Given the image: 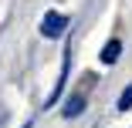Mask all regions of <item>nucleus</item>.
I'll list each match as a JSON object with an SVG mask.
<instances>
[{
	"label": "nucleus",
	"instance_id": "obj_6",
	"mask_svg": "<svg viewBox=\"0 0 132 128\" xmlns=\"http://www.w3.org/2000/svg\"><path fill=\"white\" fill-rule=\"evenodd\" d=\"M24 128H34V121H27V125H24Z\"/></svg>",
	"mask_w": 132,
	"mask_h": 128
},
{
	"label": "nucleus",
	"instance_id": "obj_4",
	"mask_svg": "<svg viewBox=\"0 0 132 128\" xmlns=\"http://www.w3.org/2000/svg\"><path fill=\"white\" fill-rule=\"evenodd\" d=\"M119 54H122V41H119V37H112L109 44L102 47V64H115V61H119Z\"/></svg>",
	"mask_w": 132,
	"mask_h": 128
},
{
	"label": "nucleus",
	"instance_id": "obj_2",
	"mask_svg": "<svg viewBox=\"0 0 132 128\" xmlns=\"http://www.w3.org/2000/svg\"><path fill=\"white\" fill-rule=\"evenodd\" d=\"M68 71H71V47H64V61H61V74H58V81H54V91L47 94L44 108H54V105H58V98H61V91H64V84H68Z\"/></svg>",
	"mask_w": 132,
	"mask_h": 128
},
{
	"label": "nucleus",
	"instance_id": "obj_3",
	"mask_svg": "<svg viewBox=\"0 0 132 128\" xmlns=\"http://www.w3.org/2000/svg\"><path fill=\"white\" fill-rule=\"evenodd\" d=\"M81 111H85V94L78 91V94H71V98L64 101V108H61V115H64V118H78Z\"/></svg>",
	"mask_w": 132,
	"mask_h": 128
},
{
	"label": "nucleus",
	"instance_id": "obj_1",
	"mask_svg": "<svg viewBox=\"0 0 132 128\" xmlns=\"http://www.w3.org/2000/svg\"><path fill=\"white\" fill-rule=\"evenodd\" d=\"M64 31H68V17L58 14V10H47L44 20H41V34H44L47 41H54V37H61Z\"/></svg>",
	"mask_w": 132,
	"mask_h": 128
},
{
	"label": "nucleus",
	"instance_id": "obj_5",
	"mask_svg": "<svg viewBox=\"0 0 132 128\" xmlns=\"http://www.w3.org/2000/svg\"><path fill=\"white\" fill-rule=\"evenodd\" d=\"M115 108H119V111H129V108H132V84L119 94V105H115Z\"/></svg>",
	"mask_w": 132,
	"mask_h": 128
}]
</instances>
